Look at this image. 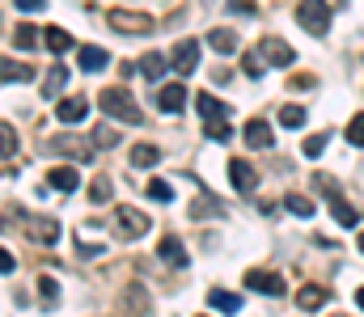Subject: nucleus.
<instances>
[{
    "instance_id": "nucleus-29",
    "label": "nucleus",
    "mask_w": 364,
    "mask_h": 317,
    "mask_svg": "<svg viewBox=\"0 0 364 317\" xmlns=\"http://www.w3.org/2000/svg\"><path fill=\"white\" fill-rule=\"evenodd\" d=\"M203 131L216 140V144H225V140H233V127L225 123V118H212V123H203Z\"/></svg>"
},
{
    "instance_id": "nucleus-33",
    "label": "nucleus",
    "mask_w": 364,
    "mask_h": 317,
    "mask_svg": "<svg viewBox=\"0 0 364 317\" xmlns=\"http://www.w3.org/2000/svg\"><path fill=\"white\" fill-rule=\"evenodd\" d=\"M13 152H17V135L9 123H0V157H13Z\"/></svg>"
},
{
    "instance_id": "nucleus-21",
    "label": "nucleus",
    "mask_w": 364,
    "mask_h": 317,
    "mask_svg": "<svg viewBox=\"0 0 364 317\" xmlns=\"http://www.w3.org/2000/svg\"><path fill=\"white\" fill-rule=\"evenodd\" d=\"M0 81H34V68L21 60H4L0 55Z\"/></svg>"
},
{
    "instance_id": "nucleus-14",
    "label": "nucleus",
    "mask_w": 364,
    "mask_h": 317,
    "mask_svg": "<svg viewBox=\"0 0 364 317\" xmlns=\"http://www.w3.org/2000/svg\"><path fill=\"white\" fill-rule=\"evenodd\" d=\"M195 110H199V118H203V123H212V118H229V106L220 102V98H212L208 89L195 98Z\"/></svg>"
},
{
    "instance_id": "nucleus-8",
    "label": "nucleus",
    "mask_w": 364,
    "mask_h": 317,
    "mask_svg": "<svg viewBox=\"0 0 364 317\" xmlns=\"http://www.w3.org/2000/svg\"><path fill=\"white\" fill-rule=\"evenodd\" d=\"M326 301H331V292H326L322 284H305V288L296 292V309H301V313H318Z\"/></svg>"
},
{
    "instance_id": "nucleus-26",
    "label": "nucleus",
    "mask_w": 364,
    "mask_h": 317,
    "mask_svg": "<svg viewBox=\"0 0 364 317\" xmlns=\"http://www.w3.org/2000/svg\"><path fill=\"white\" fill-rule=\"evenodd\" d=\"M157 161H161V152H157L153 144H136V148H132V165H136V169H149V165H157Z\"/></svg>"
},
{
    "instance_id": "nucleus-12",
    "label": "nucleus",
    "mask_w": 364,
    "mask_h": 317,
    "mask_svg": "<svg viewBox=\"0 0 364 317\" xmlns=\"http://www.w3.org/2000/svg\"><path fill=\"white\" fill-rule=\"evenodd\" d=\"M242 140H246V144H250V148H272V127H267V123H263V118H250V123H246V131H242Z\"/></svg>"
},
{
    "instance_id": "nucleus-43",
    "label": "nucleus",
    "mask_w": 364,
    "mask_h": 317,
    "mask_svg": "<svg viewBox=\"0 0 364 317\" xmlns=\"http://www.w3.org/2000/svg\"><path fill=\"white\" fill-rule=\"evenodd\" d=\"M356 305H360V309H364V288H360V292H356Z\"/></svg>"
},
{
    "instance_id": "nucleus-28",
    "label": "nucleus",
    "mask_w": 364,
    "mask_h": 317,
    "mask_svg": "<svg viewBox=\"0 0 364 317\" xmlns=\"http://www.w3.org/2000/svg\"><path fill=\"white\" fill-rule=\"evenodd\" d=\"M38 292H43V309H55V301H60V284L51 279V275H38Z\"/></svg>"
},
{
    "instance_id": "nucleus-11",
    "label": "nucleus",
    "mask_w": 364,
    "mask_h": 317,
    "mask_svg": "<svg viewBox=\"0 0 364 317\" xmlns=\"http://www.w3.org/2000/svg\"><path fill=\"white\" fill-rule=\"evenodd\" d=\"M43 148H47V152H64V157H77V161H90V157H93V148H90V144H81L77 135H73V140H47Z\"/></svg>"
},
{
    "instance_id": "nucleus-18",
    "label": "nucleus",
    "mask_w": 364,
    "mask_h": 317,
    "mask_svg": "<svg viewBox=\"0 0 364 317\" xmlns=\"http://www.w3.org/2000/svg\"><path fill=\"white\" fill-rule=\"evenodd\" d=\"M157 106H161L166 114H178L182 106H186V89H182L178 81H174V85H166V89L157 94Z\"/></svg>"
},
{
    "instance_id": "nucleus-37",
    "label": "nucleus",
    "mask_w": 364,
    "mask_h": 317,
    "mask_svg": "<svg viewBox=\"0 0 364 317\" xmlns=\"http://www.w3.org/2000/svg\"><path fill=\"white\" fill-rule=\"evenodd\" d=\"M90 199H93V204H106V199H110V178H97V182H93Z\"/></svg>"
},
{
    "instance_id": "nucleus-19",
    "label": "nucleus",
    "mask_w": 364,
    "mask_h": 317,
    "mask_svg": "<svg viewBox=\"0 0 364 317\" xmlns=\"http://www.w3.org/2000/svg\"><path fill=\"white\" fill-rule=\"evenodd\" d=\"M208 47L220 51V55H233V51H237V34L225 30V26H220V30H208Z\"/></svg>"
},
{
    "instance_id": "nucleus-5",
    "label": "nucleus",
    "mask_w": 364,
    "mask_h": 317,
    "mask_svg": "<svg viewBox=\"0 0 364 317\" xmlns=\"http://www.w3.org/2000/svg\"><path fill=\"white\" fill-rule=\"evenodd\" d=\"M246 288L263 296H284V279L275 271H246Z\"/></svg>"
},
{
    "instance_id": "nucleus-40",
    "label": "nucleus",
    "mask_w": 364,
    "mask_h": 317,
    "mask_svg": "<svg viewBox=\"0 0 364 317\" xmlns=\"http://www.w3.org/2000/svg\"><path fill=\"white\" fill-rule=\"evenodd\" d=\"M13 267H17V258H13V254H9V250H4V245H0V275H9V271H13Z\"/></svg>"
},
{
    "instance_id": "nucleus-2",
    "label": "nucleus",
    "mask_w": 364,
    "mask_h": 317,
    "mask_svg": "<svg viewBox=\"0 0 364 317\" xmlns=\"http://www.w3.org/2000/svg\"><path fill=\"white\" fill-rule=\"evenodd\" d=\"M296 21H301L309 34H326V30H331V4H326V0H301V4H296Z\"/></svg>"
},
{
    "instance_id": "nucleus-36",
    "label": "nucleus",
    "mask_w": 364,
    "mask_h": 317,
    "mask_svg": "<svg viewBox=\"0 0 364 317\" xmlns=\"http://www.w3.org/2000/svg\"><path fill=\"white\" fill-rule=\"evenodd\" d=\"M348 140H352L356 148H364V114H356V118L348 123Z\"/></svg>"
},
{
    "instance_id": "nucleus-6",
    "label": "nucleus",
    "mask_w": 364,
    "mask_h": 317,
    "mask_svg": "<svg viewBox=\"0 0 364 317\" xmlns=\"http://www.w3.org/2000/svg\"><path fill=\"white\" fill-rule=\"evenodd\" d=\"M229 182H233L242 195H250V191L259 187V174H255V165H246L242 157H233V161H229Z\"/></svg>"
},
{
    "instance_id": "nucleus-4",
    "label": "nucleus",
    "mask_w": 364,
    "mask_h": 317,
    "mask_svg": "<svg viewBox=\"0 0 364 317\" xmlns=\"http://www.w3.org/2000/svg\"><path fill=\"white\" fill-rule=\"evenodd\" d=\"M106 21H110V30H119V34H149V30H153V17H149V13H127V9H110Z\"/></svg>"
},
{
    "instance_id": "nucleus-7",
    "label": "nucleus",
    "mask_w": 364,
    "mask_h": 317,
    "mask_svg": "<svg viewBox=\"0 0 364 317\" xmlns=\"http://www.w3.org/2000/svg\"><path fill=\"white\" fill-rule=\"evenodd\" d=\"M174 68H178L182 77H191L195 68H199V43L195 38H182L178 47H174V60H170Z\"/></svg>"
},
{
    "instance_id": "nucleus-15",
    "label": "nucleus",
    "mask_w": 364,
    "mask_h": 317,
    "mask_svg": "<svg viewBox=\"0 0 364 317\" xmlns=\"http://www.w3.org/2000/svg\"><path fill=\"white\" fill-rule=\"evenodd\" d=\"M77 64H81V72H102V68H110V55L102 47H81L77 51Z\"/></svg>"
},
{
    "instance_id": "nucleus-23",
    "label": "nucleus",
    "mask_w": 364,
    "mask_h": 317,
    "mask_svg": "<svg viewBox=\"0 0 364 317\" xmlns=\"http://www.w3.org/2000/svg\"><path fill=\"white\" fill-rule=\"evenodd\" d=\"M331 211H335V220L343 224V228H352V224H360V211L352 208L343 195H331Z\"/></svg>"
},
{
    "instance_id": "nucleus-10",
    "label": "nucleus",
    "mask_w": 364,
    "mask_h": 317,
    "mask_svg": "<svg viewBox=\"0 0 364 317\" xmlns=\"http://www.w3.org/2000/svg\"><path fill=\"white\" fill-rule=\"evenodd\" d=\"M26 228H30V241H38V245H55L60 241V224L55 220H26Z\"/></svg>"
},
{
    "instance_id": "nucleus-42",
    "label": "nucleus",
    "mask_w": 364,
    "mask_h": 317,
    "mask_svg": "<svg viewBox=\"0 0 364 317\" xmlns=\"http://www.w3.org/2000/svg\"><path fill=\"white\" fill-rule=\"evenodd\" d=\"M229 13H255V9H250L246 0H229Z\"/></svg>"
},
{
    "instance_id": "nucleus-24",
    "label": "nucleus",
    "mask_w": 364,
    "mask_h": 317,
    "mask_svg": "<svg viewBox=\"0 0 364 317\" xmlns=\"http://www.w3.org/2000/svg\"><path fill=\"white\" fill-rule=\"evenodd\" d=\"M166 64H170V60H166L161 51H149V55L140 60V72H144L149 81H161V77H166Z\"/></svg>"
},
{
    "instance_id": "nucleus-20",
    "label": "nucleus",
    "mask_w": 364,
    "mask_h": 317,
    "mask_svg": "<svg viewBox=\"0 0 364 317\" xmlns=\"http://www.w3.org/2000/svg\"><path fill=\"white\" fill-rule=\"evenodd\" d=\"M51 187H55V191H64V195H73V191H81V174H77L73 165L51 169Z\"/></svg>"
},
{
    "instance_id": "nucleus-3",
    "label": "nucleus",
    "mask_w": 364,
    "mask_h": 317,
    "mask_svg": "<svg viewBox=\"0 0 364 317\" xmlns=\"http://www.w3.org/2000/svg\"><path fill=\"white\" fill-rule=\"evenodd\" d=\"M114 228H119V237H144L153 224H149V216H144L140 208L119 204V208H114Z\"/></svg>"
},
{
    "instance_id": "nucleus-32",
    "label": "nucleus",
    "mask_w": 364,
    "mask_h": 317,
    "mask_svg": "<svg viewBox=\"0 0 364 317\" xmlns=\"http://www.w3.org/2000/svg\"><path fill=\"white\" fill-rule=\"evenodd\" d=\"M279 123H284V127H301V123H305V106H284V110H279Z\"/></svg>"
},
{
    "instance_id": "nucleus-9",
    "label": "nucleus",
    "mask_w": 364,
    "mask_h": 317,
    "mask_svg": "<svg viewBox=\"0 0 364 317\" xmlns=\"http://www.w3.org/2000/svg\"><path fill=\"white\" fill-rule=\"evenodd\" d=\"M259 55L272 60V64H279V68H288V64L296 60V51H292L284 38H263V43H259Z\"/></svg>"
},
{
    "instance_id": "nucleus-31",
    "label": "nucleus",
    "mask_w": 364,
    "mask_h": 317,
    "mask_svg": "<svg viewBox=\"0 0 364 317\" xmlns=\"http://www.w3.org/2000/svg\"><path fill=\"white\" fill-rule=\"evenodd\" d=\"M34 34H38V30H34V26H17V30H13V43H17V47H21V51H30V47H34V43H38V38H34Z\"/></svg>"
},
{
    "instance_id": "nucleus-1",
    "label": "nucleus",
    "mask_w": 364,
    "mask_h": 317,
    "mask_svg": "<svg viewBox=\"0 0 364 317\" xmlns=\"http://www.w3.org/2000/svg\"><path fill=\"white\" fill-rule=\"evenodd\" d=\"M97 106H102V114H110V118H119V123H144V114H140V106L132 102V94L123 89V85H110V89H102L97 94Z\"/></svg>"
},
{
    "instance_id": "nucleus-35",
    "label": "nucleus",
    "mask_w": 364,
    "mask_h": 317,
    "mask_svg": "<svg viewBox=\"0 0 364 317\" xmlns=\"http://www.w3.org/2000/svg\"><path fill=\"white\" fill-rule=\"evenodd\" d=\"M301 152H305V157H322V152H326V135H309V140L301 144Z\"/></svg>"
},
{
    "instance_id": "nucleus-16",
    "label": "nucleus",
    "mask_w": 364,
    "mask_h": 317,
    "mask_svg": "<svg viewBox=\"0 0 364 317\" xmlns=\"http://www.w3.org/2000/svg\"><path fill=\"white\" fill-rule=\"evenodd\" d=\"M157 254H161V262L166 267H186V250H182V241L178 237H161V245H157Z\"/></svg>"
},
{
    "instance_id": "nucleus-27",
    "label": "nucleus",
    "mask_w": 364,
    "mask_h": 317,
    "mask_svg": "<svg viewBox=\"0 0 364 317\" xmlns=\"http://www.w3.org/2000/svg\"><path fill=\"white\" fill-rule=\"evenodd\" d=\"M284 208L292 211V216H301V220H309V216L318 211V204H314V199H305V195H288V199H284Z\"/></svg>"
},
{
    "instance_id": "nucleus-22",
    "label": "nucleus",
    "mask_w": 364,
    "mask_h": 317,
    "mask_svg": "<svg viewBox=\"0 0 364 317\" xmlns=\"http://www.w3.org/2000/svg\"><path fill=\"white\" fill-rule=\"evenodd\" d=\"M43 43H47V51L64 55V51L73 47V34H68V30H60V26H47V30H43Z\"/></svg>"
},
{
    "instance_id": "nucleus-44",
    "label": "nucleus",
    "mask_w": 364,
    "mask_h": 317,
    "mask_svg": "<svg viewBox=\"0 0 364 317\" xmlns=\"http://www.w3.org/2000/svg\"><path fill=\"white\" fill-rule=\"evenodd\" d=\"M360 250H364V233H360Z\"/></svg>"
},
{
    "instance_id": "nucleus-17",
    "label": "nucleus",
    "mask_w": 364,
    "mask_h": 317,
    "mask_svg": "<svg viewBox=\"0 0 364 317\" xmlns=\"http://www.w3.org/2000/svg\"><path fill=\"white\" fill-rule=\"evenodd\" d=\"M208 305H212L216 313H237V309H242V296H237V292H225V288H212V292H208Z\"/></svg>"
},
{
    "instance_id": "nucleus-39",
    "label": "nucleus",
    "mask_w": 364,
    "mask_h": 317,
    "mask_svg": "<svg viewBox=\"0 0 364 317\" xmlns=\"http://www.w3.org/2000/svg\"><path fill=\"white\" fill-rule=\"evenodd\" d=\"M314 187H318V191H326V195H339V182H335L331 174H318V178H314Z\"/></svg>"
},
{
    "instance_id": "nucleus-25",
    "label": "nucleus",
    "mask_w": 364,
    "mask_h": 317,
    "mask_svg": "<svg viewBox=\"0 0 364 317\" xmlns=\"http://www.w3.org/2000/svg\"><path fill=\"white\" fill-rule=\"evenodd\" d=\"M64 85H68V68H60V64H55V68L47 72V81H43V98H60V89H64Z\"/></svg>"
},
{
    "instance_id": "nucleus-41",
    "label": "nucleus",
    "mask_w": 364,
    "mask_h": 317,
    "mask_svg": "<svg viewBox=\"0 0 364 317\" xmlns=\"http://www.w3.org/2000/svg\"><path fill=\"white\" fill-rule=\"evenodd\" d=\"M13 4H17L21 13H43V4H47V0H13Z\"/></svg>"
},
{
    "instance_id": "nucleus-34",
    "label": "nucleus",
    "mask_w": 364,
    "mask_h": 317,
    "mask_svg": "<svg viewBox=\"0 0 364 317\" xmlns=\"http://www.w3.org/2000/svg\"><path fill=\"white\" fill-rule=\"evenodd\" d=\"M242 64H246V77H255V81L267 72V68H263V55H255V51H246V55H242Z\"/></svg>"
},
{
    "instance_id": "nucleus-30",
    "label": "nucleus",
    "mask_w": 364,
    "mask_h": 317,
    "mask_svg": "<svg viewBox=\"0 0 364 317\" xmlns=\"http://www.w3.org/2000/svg\"><path fill=\"white\" fill-rule=\"evenodd\" d=\"M149 199L170 204V199H174V187H170V182H161V178H153V182H149Z\"/></svg>"
},
{
    "instance_id": "nucleus-38",
    "label": "nucleus",
    "mask_w": 364,
    "mask_h": 317,
    "mask_svg": "<svg viewBox=\"0 0 364 317\" xmlns=\"http://www.w3.org/2000/svg\"><path fill=\"white\" fill-rule=\"evenodd\" d=\"M93 144H97V148H114V144H119V135H114L110 127H97V135H93Z\"/></svg>"
},
{
    "instance_id": "nucleus-13",
    "label": "nucleus",
    "mask_w": 364,
    "mask_h": 317,
    "mask_svg": "<svg viewBox=\"0 0 364 317\" xmlns=\"http://www.w3.org/2000/svg\"><path fill=\"white\" fill-rule=\"evenodd\" d=\"M85 114H90V102L85 98H64V102L55 106V118L60 123H85Z\"/></svg>"
}]
</instances>
